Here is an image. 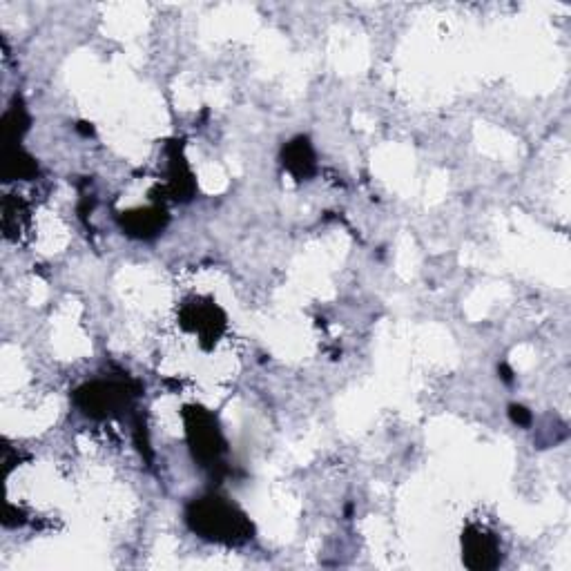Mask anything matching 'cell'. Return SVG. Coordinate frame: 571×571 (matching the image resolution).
<instances>
[{
  "mask_svg": "<svg viewBox=\"0 0 571 571\" xmlns=\"http://www.w3.org/2000/svg\"><path fill=\"white\" fill-rule=\"evenodd\" d=\"M284 163L286 168L295 174V177L304 179L313 172V150L306 139H297L284 150Z\"/></svg>",
  "mask_w": 571,
  "mask_h": 571,
  "instance_id": "5b68a950",
  "label": "cell"
},
{
  "mask_svg": "<svg viewBox=\"0 0 571 571\" xmlns=\"http://www.w3.org/2000/svg\"><path fill=\"white\" fill-rule=\"evenodd\" d=\"M511 420H514L516 424H522V427H525V424H529L531 415H529V411H527V409H522V406H511Z\"/></svg>",
  "mask_w": 571,
  "mask_h": 571,
  "instance_id": "52a82bcc",
  "label": "cell"
},
{
  "mask_svg": "<svg viewBox=\"0 0 571 571\" xmlns=\"http://www.w3.org/2000/svg\"><path fill=\"white\" fill-rule=\"evenodd\" d=\"M79 404L90 415H110L128 402V389L121 384H92L79 391Z\"/></svg>",
  "mask_w": 571,
  "mask_h": 571,
  "instance_id": "277c9868",
  "label": "cell"
},
{
  "mask_svg": "<svg viewBox=\"0 0 571 571\" xmlns=\"http://www.w3.org/2000/svg\"><path fill=\"white\" fill-rule=\"evenodd\" d=\"M190 527L201 538L217 540V543H244L250 536V522L235 507L226 505L219 498L199 500L188 511Z\"/></svg>",
  "mask_w": 571,
  "mask_h": 571,
  "instance_id": "6da1fadb",
  "label": "cell"
},
{
  "mask_svg": "<svg viewBox=\"0 0 571 571\" xmlns=\"http://www.w3.org/2000/svg\"><path fill=\"white\" fill-rule=\"evenodd\" d=\"M464 563L471 569H493L500 563L498 540L489 531L473 527L462 538Z\"/></svg>",
  "mask_w": 571,
  "mask_h": 571,
  "instance_id": "3957f363",
  "label": "cell"
},
{
  "mask_svg": "<svg viewBox=\"0 0 571 571\" xmlns=\"http://www.w3.org/2000/svg\"><path fill=\"white\" fill-rule=\"evenodd\" d=\"M190 413L186 415L188 420V435L192 442V449H195V456L203 462H217L219 451H221V438L219 431L215 427V422L208 413H203L201 409H188Z\"/></svg>",
  "mask_w": 571,
  "mask_h": 571,
  "instance_id": "7a4b0ae2",
  "label": "cell"
},
{
  "mask_svg": "<svg viewBox=\"0 0 571 571\" xmlns=\"http://www.w3.org/2000/svg\"><path fill=\"white\" fill-rule=\"evenodd\" d=\"M163 212L159 210H143V212H130L128 219H123V226L130 230V235H152L163 226Z\"/></svg>",
  "mask_w": 571,
  "mask_h": 571,
  "instance_id": "8992f818",
  "label": "cell"
}]
</instances>
